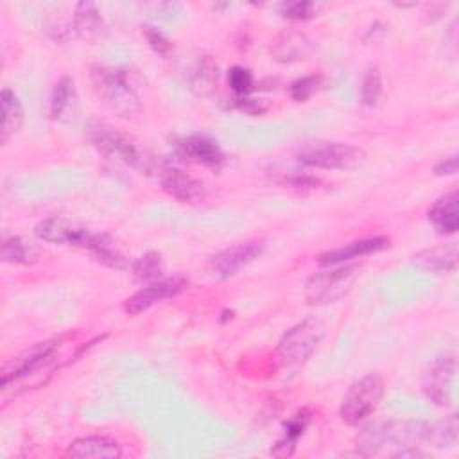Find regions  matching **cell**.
<instances>
[{
	"instance_id": "6da1fadb",
	"label": "cell",
	"mask_w": 459,
	"mask_h": 459,
	"mask_svg": "<svg viewBox=\"0 0 459 459\" xmlns=\"http://www.w3.org/2000/svg\"><path fill=\"white\" fill-rule=\"evenodd\" d=\"M90 79L97 97L115 115L122 118H133L140 113L142 102L138 93V82L131 70L97 65L91 68Z\"/></svg>"
},
{
	"instance_id": "7a4b0ae2",
	"label": "cell",
	"mask_w": 459,
	"mask_h": 459,
	"mask_svg": "<svg viewBox=\"0 0 459 459\" xmlns=\"http://www.w3.org/2000/svg\"><path fill=\"white\" fill-rule=\"evenodd\" d=\"M90 143L104 156L122 161L124 165L138 170L140 174H151L154 170V160L145 147L134 138L113 129L108 124L93 122L86 129Z\"/></svg>"
},
{
	"instance_id": "3957f363",
	"label": "cell",
	"mask_w": 459,
	"mask_h": 459,
	"mask_svg": "<svg viewBox=\"0 0 459 459\" xmlns=\"http://www.w3.org/2000/svg\"><path fill=\"white\" fill-rule=\"evenodd\" d=\"M360 273L359 265H328L312 274L305 283V298L310 305H328L344 298Z\"/></svg>"
},
{
	"instance_id": "277c9868",
	"label": "cell",
	"mask_w": 459,
	"mask_h": 459,
	"mask_svg": "<svg viewBox=\"0 0 459 459\" xmlns=\"http://www.w3.org/2000/svg\"><path fill=\"white\" fill-rule=\"evenodd\" d=\"M299 163L314 169H353L360 165L366 154L350 143L332 140H312L296 151Z\"/></svg>"
},
{
	"instance_id": "5b68a950",
	"label": "cell",
	"mask_w": 459,
	"mask_h": 459,
	"mask_svg": "<svg viewBox=\"0 0 459 459\" xmlns=\"http://www.w3.org/2000/svg\"><path fill=\"white\" fill-rule=\"evenodd\" d=\"M323 339V326L316 319L294 325L278 342V359L283 368L298 369L312 357Z\"/></svg>"
},
{
	"instance_id": "8992f818",
	"label": "cell",
	"mask_w": 459,
	"mask_h": 459,
	"mask_svg": "<svg viewBox=\"0 0 459 459\" xmlns=\"http://www.w3.org/2000/svg\"><path fill=\"white\" fill-rule=\"evenodd\" d=\"M384 396V380L378 375H366L353 382L342 396L339 414L346 425H359L371 416Z\"/></svg>"
},
{
	"instance_id": "52a82bcc",
	"label": "cell",
	"mask_w": 459,
	"mask_h": 459,
	"mask_svg": "<svg viewBox=\"0 0 459 459\" xmlns=\"http://www.w3.org/2000/svg\"><path fill=\"white\" fill-rule=\"evenodd\" d=\"M57 348H59V339L43 341V342H38V344L30 346L29 350L20 353L13 360H9L2 369V385H4V389H7L9 384H14V382H18L25 377H30L38 369L52 364L54 357L57 353Z\"/></svg>"
},
{
	"instance_id": "ba28073f",
	"label": "cell",
	"mask_w": 459,
	"mask_h": 459,
	"mask_svg": "<svg viewBox=\"0 0 459 459\" xmlns=\"http://www.w3.org/2000/svg\"><path fill=\"white\" fill-rule=\"evenodd\" d=\"M455 371L457 360L454 355H443L434 359L421 377V389L425 396L436 405H448L454 394Z\"/></svg>"
},
{
	"instance_id": "9c48e42d",
	"label": "cell",
	"mask_w": 459,
	"mask_h": 459,
	"mask_svg": "<svg viewBox=\"0 0 459 459\" xmlns=\"http://www.w3.org/2000/svg\"><path fill=\"white\" fill-rule=\"evenodd\" d=\"M34 233L38 238L52 244H63V246H77V247H88V244L93 238V231L88 228L72 222L63 217H48L39 221L34 226Z\"/></svg>"
},
{
	"instance_id": "30bf717a",
	"label": "cell",
	"mask_w": 459,
	"mask_h": 459,
	"mask_svg": "<svg viewBox=\"0 0 459 459\" xmlns=\"http://www.w3.org/2000/svg\"><path fill=\"white\" fill-rule=\"evenodd\" d=\"M186 287H188V280H185L181 276H174V278H167V280H156V281L149 283L147 287L136 290L133 296H129L124 301V310L129 316H138V314L145 312L147 308H151L152 305L178 296Z\"/></svg>"
},
{
	"instance_id": "8fae6325",
	"label": "cell",
	"mask_w": 459,
	"mask_h": 459,
	"mask_svg": "<svg viewBox=\"0 0 459 459\" xmlns=\"http://www.w3.org/2000/svg\"><path fill=\"white\" fill-rule=\"evenodd\" d=\"M264 251V242L249 240L237 246H231L210 260V269L219 278H230L235 273H238L242 267L256 260Z\"/></svg>"
},
{
	"instance_id": "7c38bea8",
	"label": "cell",
	"mask_w": 459,
	"mask_h": 459,
	"mask_svg": "<svg viewBox=\"0 0 459 459\" xmlns=\"http://www.w3.org/2000/svg\"><path fill=\"white\" fill-rule=\"evenodd\" d=\"M161 188L179 203H197L204 199V185L178 167H163L160 172Z\"/></svg>"
},
{
	"instance_id": "4fadbf2b",
	"label": "cell",
	"mask_w": 459,
	"mask_h": 459,
	"mask_svg": "<svg viewBox=\"0 0 459 459\" xmlns=\"http://www.w3.org/2000/svg\"><path fill=\"white\" fill-rule=\"evenodd\" d=\"M179 152L183 158L212 170H221L226 161L221 145L204 134H192L183 138L179 142Z\"/></svg>"
},
{
	"instance_id": "5bb4252c",
	"label": "cell",
	"mask_w": 459,
	"mask_h": 459,
	"mask_svg": "<svg viewBox=\"0 0 459 459\" xmlns=\"http://www.w3.org/2000/svg\"><path fill=\"white\" fill-rule=\"evenodd\" d=\"M389 246V238L387 237H368V238H359L353 242H348L341 247L330 249L326 253H323L319 256V264L328 267V265H339L344 264L348 260L353 258H360V256H368L373 253H378L382 249H385Z\"/></svg>"
},
{
	"instance_id": "9a60e30c",
	"label": "cell",
	"mask_w": 459,
	"mask_h": 459,
	"mask_svg": "<svg viewBox=\"0 0 459 459\" xmlns=\"http://www.w3.org/2000/svg\"><path fill=\"white\" fill-rule=\"evenodd\" d=\"M66 454L72 457H86V459H115L122 455V446L117 439L109 436H82L74 439Z\"/></svg>"
},
{
	"instance_id": "2e32d148",
	"label": "cell",
	"mask_w": 459,
	"mask_h": 459,
	"mask_svg": "<svg viewBox=\"0 0 459 459\" xmlns=\"http://www.w3.org/2000/svg\"><path fill=\"white\" fill-rule=\"evenodd\" d=\"M269 50L276 61L294 63V61L305 59L310 54L312 43L303 32L290 29V30H283L278 36H274Z\"/></svg>"
},
{
	"instance_id": "e0dca14e",
	"label": "cell",
	"mask_w": 459,
	"mask_h": 459,
	"mask_svg": "<svg viewBox=\"0 0 459 459\" xmlns=\"http://www.w3.org/2000/svg\"><path fill=\"white\" fill-rule=\"evenodd\" d=\"M77 90L72 77L63 75L50 97V117L57 122H70L77 113Z\"/></svg>"
},
{
	"instance_id": "ac0fdd59",
	"label": "cell",
	"mask_w": 459,
	"mask_h": 459,
	"mask_svg": "<svg viewBox=\"0 0 459 459\" xmlns=\"http://www.w3.org/2000/svg\"><path fill=\"white\" fill-rule=\"evenodd\" d=\"M74 30L86 41H97L106 34V23L93 2H79L75 5Z\"/></svg>"
},
{
	"instance_id": "d6986e66",
	"label": "cell",
	"mask_w": 459,
	"mask_h": 459,
	"mask_svg": "<svg viewBox=\"0 0 459 459\" xmlns=\"http://www.w3.org/2000/svg\"><path fill=\"white\" fill-rule=\"evenodd\" d=\"M430 224L439 233H455L459 230V212H457V192L452 190L439 197L427 213Z\"/></svg>"
},
{
	"instance_id": "ffe728a7",
	"label": "cell",
	"mask_w": 459,
	"mask_h": 459,
	"mask_svg": "<svg viewBox=\"0 0 459 459\" xmlns=\"http://www.w3.org/2000/svg\"><path fill=\"white\" fill-rule=\"evenodd\" d=\"M310 423V412L307 409H301L299 412H296L285 425H283V432L281 437L276 441V445L271 448V454L274 457H289L294 454L296 443L298 439L305 434L307 427Z\"/></svg>"
},
{
	"instance_id": "44dd1931",
	"label": "cell",
	"mask_w": 459,
	"mask_h": 459,
	"mask_svg": "<svg viewBox=\"0 0 459 459\" xmlns=\"http://www.w3.org/2000/svg\"><path fill=\"white\" fill-rule=\"evenodd\" d=\"M412 262L427 271H452L455 269L457 262V244L448 242L445 246L423 249L418 255H414Z\"/></svg>"
},
{
	"instance_id": "7402d4cb",
	"label": "cell",
	"mask_w": 459,
	"mask_h": 459,
	"mask_svg": "<svg viewBox=\"0 0 459 459\" xmlns=\"http://www.w3.org/2000/svg\"><path fill=\"white\" fill-rule=\"evenodd\" d=\"M219 65L212 56H203L190 74V88L195 95L208 97L217 90Z\"/></svg>"
},
{
	"instance_id": "603a6c76",
	"label": "cell",
	"mask_w": 459,
	"mask_h": 459,
	"mask_svg": "<svg viewBox=\"0 0 459 459\" xmlns=\"http://www.w3.org/2000/svg\"><path fill=\"white\" fill-rule=\"evenodd\" d=\"M86 249L91 253V256L97 262L104 264L106 267H111V269H127V267H131V264L127 262L124 253L117 247L113 238L108 237L106 233H93V238H91V242L88 244Z\"/></svg>"
},
{
	"instance_id": "cb8c5ba5",
	"label": "cell",
	"mask_w": 459,
	"mask_h": 459,
	"mask_svg": "<svg viewBox=\"0 0 459 459\" xmlns=\"http://www.w3.org/2000/svg\"><path fill=\"white\" fill-rule=\"evenodd\" d=\"M0 106H2V126H0V140L5 143L23 122V108L20 99L9 88H4L0 93Z\"/></svg>"
},
{
	"instance_id": "d4e9b609",
	"label": "cell",
	"mask_w": 459,
	"mask_h": 459,
	"mask_svg": "<svg viewBox=\"0 0 459 459\" xmlns=\"http://www.w3.org/2000/svg\"><path fill=\"white\" fill-rule=\"evenodd\" d=\"M39 258V249L23 237H9L2 244V260L9 264L32 265Z\"/></svg>"
},
{
	"instance_id": "484cf974",
	"label": "cell",
	"mask_w": 459,
	"mask_h": 459,
	"mask_svg": "<svg viewBox=\"0 0 459 459\" xmlns=\"http://www.w3.org/2000/svg\"><path fill=\"white\" fill-rule=\"evenodd\" d=\"M427 443L445 448L457 443V416L450 414L446 420L427 423Z\"/></svg>"
},
{
	"instance_id": "4316f807",
	"label": "cell",
	"mask_w": 459,
	"mask_h": 459,
	"mask_svg": "<svg viewBox=\"0 0 459 459\" xmlns=\"http://www.w3.org/2000/svg\"><path fill=\"white\" fill-rule=\"evenodd\" d=\"M133 276L140 281H156L163 271V260L160 253H145L131 264Z\"/></svg>"
},
{
	"instance_id": "83f0119b",
	"label": "cell",
	"mask_w": 459,
	"mask_h": 459,
	"mask_svg": "<svg viewBox=\"0 0 459 459\" xmlns=\"http://www.w3.org/2000/svg\"><path fill=\"white\" fill-rule=\"evenodd\" d=\"M382 93V75L377 66L369 68L364 75L362 86H360V102L366 108H373Z\"/></svg>"
},
{
	"instance_id": "f1b7e54d",
	"label": "cell",
	"mask_w": 459,
	"mask_h": 459,
	"mask_svg": "<svg viewBox=\"0 0 459 459\" xmlns=\"http://www.w3.org/2000/svg\"><path fill=\"white\" fill-rule=\"evenodd\" d=\"M228 82L233 91V99L249 97L255 90V79L253 74L244 66H233L228 72Z\"/></svg>"
},
{
	"instance_id": "f546056e",
	"label": "cell",
	"mask_w": 459,
	"mask_h": 459,
	"mask_svg": "<svg viewBox=\"0 0 459 459\" xmlns=\"http://www.w3.org/2000/svg\"><path fill=\"white\" fill-rule=\"evenodd\" d=\"M319 82H321V77H319V75H305V77H301V79H296V81L290 84L289 93H290V97H292L296 102H305V100H308V99L316 93Z\"/></svg>"
},
{
	"instance_id": "4dcf8cb0",
	"label": "cell",
	"mask_w": 459,
	"mask_h": 459,
	"mask_svg": "<svg viewBox=\"0 0 459 459\" xmlns=\"http://www.w3.org/2000/svg\"><path fill=\"white\" fill-rule=\"evenodd\" d=\"M317 7L314 2H289L283 4L281 14L289 20H308L316 14Z\"/></svg>"
},
{
	"instance_id": "1f68e13d",
	"label": "cell",
	"mask_w": 459,
	"mask_h": 459,
	"mask_svg": "<svg viewBox=\"0 0 459 459\" xmlns=\"http://www.w3.org/2000/svg\"><path fill=\"white\" fill-rule=\"evenodd\" d=\"M145 38H147V43L149 47L161 57H167L172 50V43L169 41V38L158 30L156 27H145Z\"/></svg>"
},
{
	"instance_id": "d6a6232c",
	"label": "cell",
	"mask_w": 459,
	"mask_h": 459,
	"mask_svg": "<svg viewBox=\"0 0 459 459\" xmlns=\"http://www.w3.org/2000/svg\"><path fill=\"white\" fill-rule=\"evenodd\" d=\"M233 100H235V106H237L240 111H244V113H247V115H253V117L262 115V113L267 109V104H264L260 99H253L251 95H249V97L233 99Z\"/></svg>"
},
{
	"instance_id": "836d02e7",
	"label": "cell",
	"mask_w": 459,
	"mask_h": 459,
	"mask_svg": "<svg viewBox=\"0 0 459 459\" xmlns=\"http://www.w3.org/2000/svg\"><path fill=\"white\" fill-rule=\"evenodd\" d=\"M434 172H436L437 176H454V174L457 172V156L454 154V156H448V158H445L443 161H439V163L436 165Z\"/></svg>"
}]
</instances>
